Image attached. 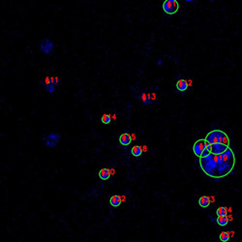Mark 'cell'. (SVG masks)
<instances>
[{"label":"cell","mask_w":242,"mask_h":242,"mask_svg":"<svg viewBox=\"0 0 242 242\" xmlns=\"http://www.w3.org/2000/svg\"><path fill=\"white\" fill-rule=\"evenodd\" d=\"M131 153H132V155L135 156V157L140 156V155H142V153H143V148H142V146H139V145L134 146V147L132 148V150H131Z\"/></svg>","instance_id":"cell-13"},{"label":"cell","mask_w":242,"mask_h":242,"mask_svg":"<svg viewBox=\"0 0 242 242\" xmlns=\"http://www.w3.org/2000/svg\"><path fill=\"white\" fill-rule=\"evenodd\" d=\"M161 63H162V61H161V60H159V61H158V65H161Z\"/></svg>","instance_id":"cell-22"},{"label":"cell","mask_w":242,"mask_h":242,"mask_svg":"<svg viewBox=\"0 0 242 242\" xmlns=\"http://www.w3.org/2000/svg\"><path fill=\"white\" fill-rule=\"evenodd\" d=\"M205 140L210 144H224L227 145L229 144V139L228 135L221 130H213L211 132H209L206 135Z\"/></svg>","instance_id":"cell-2"},{"label":"cell","mask_w":242,"mask_h":242,"mask_svg":"<svg viewBox=\"0 0 242 242\" xmlns=\"http://www.w3.org/2000/svg\"><path fill=\"white\" fill-rule=\"evenodd\" d=\"M135 242H136V241H135Z\"/></svg>","instance_id":"cell-23"},{"label":"cell","mask_w":242,"mask_h":242,"mask_svg":"<svg viewBox=\"0 0 242 242\" xmlns=\"http://www.w3.org/2000/svg\"><path fill=\"white\" fill-rule=\"evenodd\" d=\"M216 213L218 216H227L228 214V208L225 207V206H221L217 209Z\"/></svg>","instance_id":"cell-15"},{"label":"cell","mask_w":242,"mask_h":242,"mask_svg":"<svg viewBox=\"0 0 242 242\" xmlns=\"http://www.w3.org/2000/svg\"><path fill=\"white\" fill-rule=\"evenodd\" d=\"M199 165L204 173L210 177L222 178L227 176L235 165V156L229 147L224 153L215 155L210 153L208 156L199 158Z\"/></svg>","instance_id":"cell-1"},{"label":"cell","mask_w":242,"mask_h":242,"mask_svg":"<svg viewBox=\"0 0 242 242\" xmlns=\"http://www.w3.org/2000/svg\"><path fill=\"white\" fill-rule=\"evenodd\" d=\"M109 176H110V170H109L108 169L104 168V169H100V171H99V177L102 179V180H107V179L109 178Z\"/></svg>","instance_id":"cell-10"},{"label":"cell","mask_w":242,"mask_h":242,"mask_svg":"<svg viewBox=\"0 0 242 242\" xmlns=\"http://www.w3.org/2000/svg\"><path fill=\"white\" fill-rule=\"evenodd\" d=\"M206 149V140L205 139H199L198 142H196V144L193 146V151L196 156L198 157H201L204 151Z\"/></svg>","instance_id":"cell-5"},{"label":"cell","mask_w":242,"mask_h":242,"mask_svg":"<svg viewBox=\"0 0 242 242\" xmlns=\"http://www.w3.org/2000/svg\"><path fill=\"white\" fill-rule=\"evenodd\" d=\"M163 10L168 15H174L178 10V2L176 0H166L163 4Z\"/></svg>","instance_id":"cell-3"},{"label":"cell","mask_w":242,"mask_h":242,"mask_svg":"<svg viewBox=\"0 0 242 242\" xmlns=\"http://www.w3.org/2000/svg\"><path fill=\"white\" fill-rule=\"evenodd\" d=\"M216 221H217V224L222 226V227L227 226L228 223H229V219H228L227 216H218Z\"/></svg>","instance_id":"cell-14"},{"label":"cell","mask_w":242,"mask_h":242,"mask_svg":"<svg viewBox=\"0 0 242 242\" xmlns=\"http://www.w3.org/2000/svg\"><path fill=\"white\" fill-rule=\"evenodd\" d=\"M40 48L45 54H50L53 50V42L49 39H44L40 44Z\"/></svg>","instance_id":"cell-6"},{"label":"cell","mask_w":242,"mask_h":242,"mask_svg":"<svg viewBox=\"0 0 242 242\" xmlns=\"http://www.w3.org/2000/svg\"><path fill=\"white\" fill-rule=\"evenodd\" d=\"M121 201H122V199H121V197L120 196H117V195H113L112 198H110L109 199V204L112 206L113 207H117L120 205Z\"/></svg>","instance_id":"cell-9"},{"label":"cell","mask_w":242,"mask_h":242,"mask_svg":"<svg viewBox=\"0 0 242 242\" xmlns=\"http://www.w3.org/2000/svg\"><path fill=\"white\" fill-rule=\"evenodd\" d=\"M176 87L179 91H185V90L188 88V83L185 79H179L176 83Z\"/></svg>","instance_id":"cell-12"},{"label":"cell","mask_w":242,"mask_h":242,"mask_svg":"<svg viewBox=\"0 0 242 242\" xmlns=\"http://www.w3.org/2000/svg\"><path fill=\"white\" fill-rule=\"evenodd\" d=\"M50 79H52V84H53V85H57V84L60 83V79H59L58 77H56V78H50Z\"/></svg>","instance_id":"cell-19"},{"label":"cell","mask_w":242,"mask_h":242,"mask_svg":"<svg viewBox=\"0 0 242 242\" xmlns=\"http://www.w3.org/2000/svg\"><path fill=\"white\" fill-rule=\"evenodd\" d=\"M209 154H210V151H209V150H207V149H205V150L204 151V153H203V155H201V157H200V158L206 157V156H208Z\"/></svg>","instance_id":"cell-20"},{"label":"cell","mask_w":242,"mask_h":242,"mask_svg":"<svg viewBox=\"0 0 242 242\" xmlns=\"http://www.w3.org/2000/svg\"><path fill=\"white\" fill-rule=\"evenodd\" d=\"M110 120H112V117H110L109 114H107V113L103 114V116H102V122H103L104 124H108V123L110 122Z\"/></svg>","instance_id":"cell-17"},{"label":"cell","mask_w":242,"mask_h":242,"mask_svg":"<svg viewBox=\"0 0 242 242\" xmlns=\"http://www.w3.org/2000/svg\"><path fill=\"white\" fill-rule=\"evenodd\" d=\"M228 148H229V145H227V144H211L210 153L215 154V155H219V154L224 153Z\"/></svg>","instance_id":"cell-7"},{"label":"cell","mask_w":242,"mask_h":242,"mask_svg":"<svg viewBox=\"0 0 242 242\" xmlns=\"http://www.w3.org/2000/svg\"><path fill=\"white\" fill-rule=\"evenodd\" d=\"M60 139H61V137H60L59 134H56V133H50L48 134L47 137H45L43 139V140L45 142V144L48 147H54L58 144V143L60 142Z\"/></svg>","instance_id":"cell-4"},{"label":"cell","mask_w":242,"mask_h":242,"mask_svg":"<svg viewBox=\"0 0 242 242\" xmlns=\"http://www.w3.org/2000/svg\"><path fill=\"white\" fill-rule=\"evenodd\" d=\"M219 238L222 242H228L229 239V234L228 233V231H222Z\"/></svg>","instance_id":"cell-16"},{"label":"cell","mask_w":242,"mask_h":242,"mask_svg":"<svg viewBox=\"0 0 242 242\" xmlns=\"http://www.w3.org/2000/svg\"><path fill=\"white\" fill-rule=\"evenodd\" d=\"M45 88L47 91H48V93H53L55 91V85H53V84H48V85H46Z\"/></svg>","instance_id":"cell-18"},{"label":"cell","mask_w":242,"mask_h":242,"mask_svg":"<svg viewBox=\"0 0 242 242\" xmlns=\"http://www.w3.org/2000/svg\"><path fill=\"white\" fill-rule=\"evenodd\" d=\"M206 149L209 150V151H210V149H211V144H210L209 143H207V142H206Z\"/></svg>","instance_id":"cell-21"},{"label":"cell","mask_w":242,"mask_h":242,"mask_svg":"<svg viewBox=\"0 0 242 242\" xmlns=\"http://www.w3.org/2000/svg\"><path fill=\"white\" fill-rule=\"evenodd\" d=\"M199 204L201 207H204V208L209 206V204H210V198L207 197V196L200 197L199 199Z\"/></svg>","instance_id":"cell-11"},{"label":"cell","mask_w":242,"mask_h":242,"mask_svg":"<svg viewBox=\"0 0 242 242\" xmlns=\"http://www.w3.org/2000/svg\"><path fill=\"white\" fill-rule=\"evenodd\" d=\"M119 142L122 145L126 146V145H129L131 144V142H132V138H131V136L127 133L121 134L120 137H119Z\"/></svg>","instance_id":"cell-8"}]
</instances>
